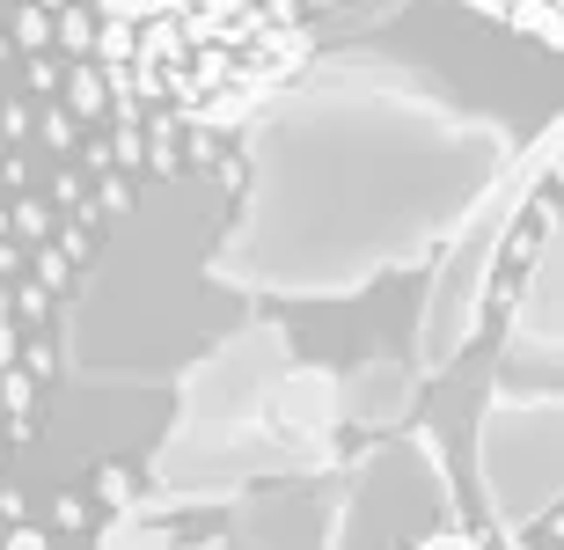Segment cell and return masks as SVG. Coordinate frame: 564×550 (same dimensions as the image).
Returning <instances> with one entry per match:
<instances>
[{
  "label": "cell",
  "mask_w": 564,
  "mask_h": 550,
  "mask_svg": "<svg viewBox=\"0 0 564 550\" xmlns=\"http://www.w3.org/2000/svg\"><path fill=\"white\" fill-rule=\"evenodd\" d=\"M513 162L499 126L381 66H315L250 118V198L206 257L250 294H359L411 272Z\"/></svg>",
  "instance_id": "6da1fadb"
},
{
  "label": "cell",
  "mask_w": 564,
  "mask_h": 550,
  "mask_svg": "<svg viewBox=\"0 0 564 550\" xmlns=\"http://www.w3.org/2000/svg\"><path fill=\"white\" fill-rule=\"evenodd\" d=\"M96 22H126L118 96H147L184 126H250L315 60V30L293 0H96Z\"/></svg>",
  "instance_id": "7a4b0ae2"
},
{
  "label": "cell",
  "mask_w": 564,
  "mask_h": 550,
  "mask_svg": "<svg viewBox=\"0 0 564 550\" xmlns=\"http://www.w3.org/2000/svg\"><path fill=\"white\" fill-rule=\"evenodd\" d=\"M293 360V345L279 323H250L228 345H213L206 360L184 375V403H176V433L154 455V477L176 499H228L242 485H308L345 463L337 441H286L264 419L279 367Z\"/></svg>",
  "instance_id": "3957f363"
},
{
  "label": "cell",
  "mask_w": 564,
  "mask_h": 550,
  "mask_svg": "<svg viewBox=\"0 0 564 550\" xmlns=\"http://www.w3.org/2000/svg\"><path fill=\"white\" fill-rule=\"evenodd\" d=\"M550 162H557V132H543L521 162H506L499 184L484 191L477 206L462 213V228L433 250L440 265H433V294H425V316H419V367H425V375L455 367L462 353H469V338L484 331L491 279H499V250H506V235L543 206Z\"/></svg>",
  "instance_id": "277c9868"
},
{
  "label": "cell",
  "mask_w": 564,
  "mask_h": 550,
  "mask_svg": "<svg viewBox=\"0 0 564 550\" xmlns=\"http://www.w3.org/2000/svg\"><path fill=\"white\" fill-rule=\"evenodd\" d=\"M477 470L506 529H543L557 507V397L521 389L491 403L477 425Z\"/></svg>",
  "instance_id": "5b68a950"
},
{
  "label": "cell",
  "mask_w": 564,
  "mask_h": 550,
  "mask_svg": "<svg viewBox=\"0 0 564 550\" xmlns=\"http://www.w3.org/2000/svg\"><path fill=\"white\" fill-rule=\"evenodd\" d=\"M557 279H564V242L543 228V235H535V250H528L521 301L506 309V353H513V360L557 367Z\"/></svg>",
  "instance_id": "8992f818"
},
{
  "label": "cell",
  "mask_w": 564,
  "mask_h": 550,
  "mask_svg": "<svg viewBox=\"0 0 564 550\" xmlns=\"http://www.w3.org/2000/svg\"><path fill=\"white\" fill-rule=\"evenodd\" d=\"M345 367H301L286 360L272 381V397H264V419L272 433L286 441H337V425H345V389H337Z\"/></svg>",
  "instance_id": "52a82bcc"
},
{
  "label": "cell",
  "mask_w": 564,
  "mask_h": 550,
  "mask_svg": "<svg viewBox=\"0 0 564 550\" xmlns=\"http://www.w3.org/2000/svg\"><path fill=\"white\" fill-rule=\"evenodd\" d=\"M337 389H345V419L381 433V425H397L403 411H411V389H419V381L397 360H359L352 375H337Z\"/></svg>",
  "instance_id": "ba28073f"
},
{
  "label": "cell",
  "mask_w": 564,
  "mask_h": 550,
  "mask_svg": "<svg viewBox=\"0 0 564 550\" xmlns=\"http://www.w3.org/2000/svg\"><path fill=\"white\" fill-rule=\"evenodd\" d=\"M220 543H228V536H220V521H213V529H198L191 514H176V521H140V514H118L96 550H220Z\"/></svg>",
  "instance_id": "9c48e42d"
},
{
  "label": "cell",
  "mask_w": 564,
  "mask_h": 550,
  "mask_svg": "<svg viewBox=\"0 0 564 550\" xmlns=\"http://www.w3.org/2000/svg\"><path fill=\"white\" fill-rule=\"evenodd\" d=\"M462 8L506 22V30H513L521 44H535V52H557L564 44V8L557 0H462Z\"/></svg>",
  "instance_id": "30bf717a"
},
{
  "label": "cell",
  "mask_w": 564,
  "mask_h": 550,
  "mask_svg": "<svg viewBox=\"0 0 564 550\" xmlns=\"http://www.w3.org/2000/svg\"><path fill=\"white\" fill-rule=\"evenodd\" d=\"M66 96H74V118H104V74L96 66H74Z\"/></svg>",
  "instance_id": "8fae6325"
},
{
  "label": "cell",
  "mask_w": 564,
  "mask_h": 550,
  "mask_svg": "<svg viewBox=\"0 0 564 550\" xmlns=\"http://www.w3.org/2000/svg\"><path fill=\"white\" fill-rule=\"evenodd\" d=\"M411 550H484V543H477L469 529H462V521H433V529H425Z\"/></svg>",
  "instance_id": "7c38bea8"
},
{
  "label": "cell",
  "mask_w": 564,
  "mask_h": 550,
  "mask_svg": "<svg viewBox=\"0 0 564 550\" xmlns=\"http://www.w3.org/2000/svg\"><path fill=\"white\" fill-rule=\"evenodd\" d=\"M0 550H52V536H44V529H30V521H15V529L0 536Z\"/></svg>",
  "instance_id": "4fadbf2b"
}]
</instances>
